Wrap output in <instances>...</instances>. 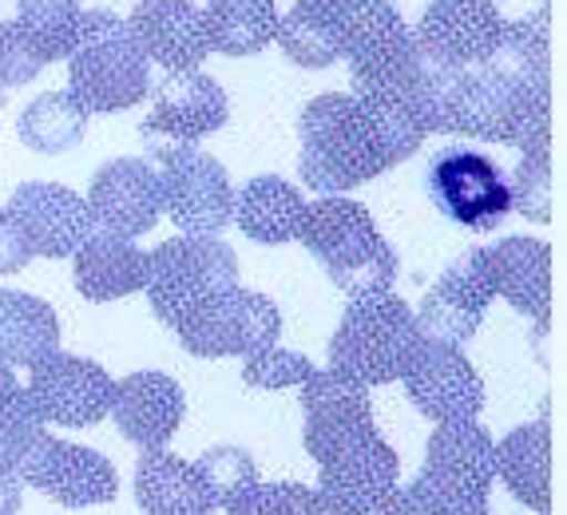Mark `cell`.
<instances>
[{"mask_svg": "<svg viewBox=\"0 0 567 515\" xmlns=\"http://www.w3.org/2000/svg\"><path fill=\"white\" fill-rule=\"evenodd\" d=\"M298 175L318 195H346L398 167L385 135L358 95L326 92L306 103L298 120Z\"/></svg>", "mask_w": 567, "mask_h": 515, "instance_id": "cell-1", "label": "cell"}, {"mask_svg": "<svg viewBox=\"0 0 567 515\" xmlns=\"http://www.w3.org/2000/svg\"><path fill=\"white\" fill-rule=\"evenodd\" d=\"M298 243L322 262L330 281L350 301L389 293L398 281V250L389 246V238L358 198L322 195L318 203H306Z\"/></svg>", "mask_w": 567, "mask_h": 515, "instance_id": "cell-2", "label": "cell"}, {"mask_svg": "<svg viewBox=\"0 0 567 515\" xmlns=\"http://www.w3.org/2000/svg\"><path fill=\"white\" fill-rule=\"evenodd\" d=\"M68 92L87 115L127 112L152 95V60L120 12H80L76 44L68 52Z\"/></svg>", "mask_w": 567, "mask_h": 515, "instance_id": "cell-3", "label": "cell"}, {"mask_svg": "<svg viewBox=\"0 0 567 515\" xmlns=\"http://www.w3.org/2000/svg\"><path fill=\"white\" fill-rule=\"evenodd\" d=\"M416 346H421V333H416L413 306L405 298L398 293L358 298L346 306L333 329L330 369L373 389V384L401 381Z\"/></svg>", "mask_w": 567, "mask_h": 515, "instance_id": "cell-4", "label": "cell"}, {"mask_svg": "<svg viewBox=\"0 0 567 515\" xmlns=\"http://www.w3.org/2000/svg\"><path fill=\"white\" fill-rule=\"evenodd\" d=\"M238 286V254L218 238L179 235L159 243L147 254V278L143 293L152 301V313L167 329L183 321L210 298Z\"/></svg>", "mask_w": 567, "mask_h": 515, "instance_id": "cell-5", "label": "cell"}, {"mask_svg": "<svg viewBox=\"0 0 567 515\" xmlns=\"http://www.w3.org/2000/svg\"><path fill=\"white\" fill-rule=\"evenodd\" d=\"M425 190L449 223L476 230V235H488V230L504 226V218L512 215L508 175L484 151H436L425 167Z\"/></svg>", "mask_w": 567, "mask_h": 515, "instance_id": "cell-6", "label": "cell"}, {"mask_svg": "<svg viewBox=\"0 0 567 515\" xmlns=\"http://www.w3.org/2000/svg\"><path fill=\"white\" fill-rule=\"evenodd\" d=\"M401 480V456L378 429L338 441L318 456V507L322 515H373Z\"/></svg>", "mask_w": 567, "mask_h": 515, "instance_id": "cell-7", "label": "cell"}, {"mask_svg": "<svg viewBox=\"0 0 567 515\" xmlns=\"http://www.w3.org/2000/svg\"><path fill=\"white\" fill-rule=\"evenodd\" d=\"M282 333V313L266 293L258 290H235L218 293L207 306H199L175 329L179 346L190 357L215 361V357H250L266 346H278Z\"/></svg>", "mask_w": 567, "mask_h": 515, "instance_id": "cell-8", "label": "cell"}, {"mask_svg": "<svg viewBox=\"0 0 567 515\" xmlns=\"http://www.w3.org/2000/svg\"><path fill=\"white\" fill-rule=\"evenodd\" d=\"M159 203L183 235L218 238L230 226V190L227 167L199 147H171L159 155Z\"/></svg>", "mask_w": 567, "mask_h": 515, "instance_id": "cell-9", "label": "cell"}, {"mask_svg": "<svg viewBox=\"0 0 567 515\" xmlns=\"http://www.w3.org/2000/svg\"><path fill=\"white\" fill-rule=\"evenodd\" d=\"M230 120V100L207 72H167L152 92V112L143 120V143L159 159L171 147H195L223 132Z\"/></svg>", "mask_w": 567, "mask_h": 515, "instance_id": "cell-10", "label": "cell"}, {"mask_svg": "<svg viewBox=\"0 0 567 515\" xmlns=\"http://www.w3.org/2000/svg\"><path fill=\"white\" fill-rule=\"evenodd\" d=\"M112 377L104 365H95L87 357L72 353H52L48 361L29 369L24 393H29L32 409L40 412L44 424H60V429H92L107 416L112 404Z\"/></svg>", "mask_w": 567, "mask_h": 515, "instance_id": "cell-11", "label": "cell"}, {"mask_svg": "<svg viewBox=\"0 0 567 515\" xmlns=\"http://www.w3.org/2000/svg\"><path fill=\"white\" fill-rule=\"evenodd\" d=\"M20 480L44 492L60 507H95L112 504L120 496V476H115V464L104 452L68 444L52 432H44L37 449L24 456Z\"/></svg>", "mask_w": 567, "mask_h": 515, "instance_id": "cell-12", "label": "cell"}, {"mask_svg": "<svg viewBox=\"0 0 567 515\" xmlns=\"http://www.w3.org/2000/svg\"><path fill=\"white\" fill-rule=\"evenodd\" d=\"M405 396L421 416L433 424L441 421H476L484 412V381L473 361L461 353V346L421 341L401 373Z\"/></svg>", "mask_w": 567, "mask_h": 515, "instance_id": "cell-13", "label": "cell"}, {"mask_svg": "<svg viewBox=\"0 0 567 515\" xmlns=\"http://www.w3.org/2000/svg\"><path fill=\"white\" fill-rule=\"evenodd\" d=\"M4 210L20 223L37 258H72L95 235L87 198L60 183H20Z\"/></svg>", "mask_w": 567, "mask_h": 515, "instance_id": "cell-14", "label": "cell"}, {"mask_svg": "<svg viewBox=\"0 0 567 515\" xmlns=\"http://www.w3.org/2000/svg\"><path fill=\"white\" fill-rule=\"evenodd\" d=\"M504 17L492 0H433L413 29L416 48L445 68H473L492 56Z\"/></svg>", "mask_w": 567, "mask_h": 515, "instance_id": "cell-15", "label": "cell"}, {"mask_svg": "<svg viewBox=\"0 0 567 515\" xmlns=\"http://www.w3.org/2000/svg\"><path fill=\"white\" fill-rule=\"evenodd\" d=\"M87 210L95 218V230L115 238H140L155 230L163 215L159 203V171L147 159H112L95 171L87 187Z\"/></svg>", "mask_w": 567, "mask_h": 515, "instance_id": "cell-16", "label": "cell"}, {"mask_svg": "<svg viewBox=\"0 0 567 515\" xmlns=\"http://www.w3.org/2000/svg\"><path fill=\"white\" fill-rule=\"evenodd\" d=\"M183 412H187V396L179 381L167 373L140 369L112 384L107 416L115 421L123 441H132L135 449H167L183 424Z\"/></svg>", "mask_w": 567, "mask_h": 515, "instance_id": "cell-17", "label": "cell"}, {"mask_svg": "<svg viewBox=\"0 0 567 515\" xmlns=\"http://www.w3.org/2000/svg\"><path fill=\"white\" fill-rule=\"evenodd\" d=\"M127 24L147 60L167 72H199L210 56L207 20L195 0H140Z\"/></svg>", "mask_w": 567, "mask_h": 515, "instance_id": "cell-18", "label": "cell"}, {"mask_svg": "<svg viewBox=\"0 0 567 515\" xmlns=\"http://www.w3.org/2000/svg\"><path fill=\"white\" fill-rule=\"evenodd\" d=\"M302 412H306V452L313 460L338 441H350L358 432L378 429L373 424V401L369 389L350 377L333 373V369H313L302 384Z\"/></svg>", "mask_w": 567, "mask_h": 515, "instance_id": "cell-19", "label": "cell"}, {"mask_svg": "<svg viewBox=\"0 0 567 515\" xmlns=\"http://www.w3.org/2000/svg\"><path fill=\"white\" fill-rule=\"evenodd\" d=\"M338 37L341 60H350V75L389 64L413 48V29L393 0H341Z\"/></svg>", "mask_w": 567, "mask_h": 515, "instance_id": "cell-20", "label": "cell"}, {"mask_svg": "<svg viewBox=\"0 0 567 515\" xmlns=\"http://www.w3.org/2000/svg\"><path fill=\"white\" fill-rule=\"evenodd\" d=\"M425 472L468 496H488L496 484V441L481 421H441L429 436Z\"/></svg>", "mask_w": 567, "mask_h": 515, "instance_id": "cell-21", "label": "cell"}, {"mask_svg": "<svg viewBox=\"0 0 567 515\" xmlns=\"http://www.w3.org/2000/svg\"><path fill=\"white\" fill-rule=\"evenodd\" d=\"M492 290L532 321H548L551 309V250L539 238H504L488 250Z\"/></svg>", "mask_w": 567, "mask_h": 515, "instance_id": "cell-22", "label": "cell"}, {"mask_svg": "<svg viewBox=\"0 0 567 515\" xmlns=\"http://www.w3.org/2000/svg\"><path fill=\"white\" fill-rule=\"evenodd\" d=\"M306 218V195L282 175H258L243 190H235L230 223L243 230L250 243L286 246L298 238Z\"/></svg>", "mask_w": 567, "mask_h": 515, "instance_id": "cell-23", "label": "cell"}, {"mask_svg": "<svg viewBox=\"0 0 567 515\" xmlns=\"http://www.w3.org/2000/svg\"><path fill=\"white\" fill-rule=\"evenodd\" d=\"M52 353H60L56 309L32 293L0 290V365L20 373Z\"/></svg>", "mask_w": 567, "mask_h": 515, "instance_id": "cell-24", "label": "cell"}, {"mask_svg": "<svg viewBox=\"0 0 567 515\" xmlns=\"http://www.w3.org/2000/svg\"><path fill=\"white\" fill-rule=\"evenodd\" d=\"M76 290L87 301H120L143 290L147 278V254L132 238H115L95 230L76 254Z\"/></svg>", "mask_w": 567, "mask_h": 515, "instance_id": "cell-25", "label": "cell"}, {"mask_svg": "<svg viewBox=\"0 0 567 515\" xmlns=\"http://www.w3.org/2000/svg\"><path fill=\"white\" fill-rule=\"evenodd\" d=\"M135 504L147 515H210L195 464L167 449H143L135 464Z\"/></svg>", "mask_w": 567, "mask_h": 515, "instance_id": "cell-26", "label": "cell"}, {"mask_svg": "<svg viewBox=\"0 0 567 515\" xmlns=\"http://www.w3.org/2000/svg\"><path fill=\"white\" fill-rule=\"evenodd\" d=\"M548 464L551 432L548 421H528L496 444V480H504L512 496L528 504L536 515H548Z\"/></svg>", "mask_w": 567, "mask_h": 515, "instance_id": "cell-27", "label": "cell"}, {"mask_svg": "<svg viewBox=\"0 0 567 515\" xmlns=\"http://www.w3.org/2000/svg\"><path fill=\"white\" fill-rule=\"evenodd\" d=\"M338 4L341 0H293V9L278 17L275 44L282 56L298 68H330L341 60V37H338Z\"/></svg>", "mask_w": 567, "mask_h": 515, "instance_id": "cell-28", "label": "cell"}, {"mask_svg": "<svg viewBox=\"0 0 567 515\" xmlns=\"http://www.w3.org/2000/svg\"><path fill=\"white\" fill-rule=\"evenodd\" d=\"M207 44L218 56H255L278 29L275 0H207Z\"/></svg>", "mask_w": 567, "mask_h": 515, "instance_id": "cell-29", "label": "cell"}, {"mask_svg": "<svg viewBox=\"0 0 567 515\" xmlns=\"http://www.w3.org/2000/svg\"><path fill=\"white\" fill-rule=\"evenodd\" d=\"M17 132L20 143L37 155H68L84 143L87 112L72 92H44L20 112Z\"/></svg>", "mask_w": 567, "mask_h": 515, "instance_id": "cell-30", "label": "cell"}, {"mask_svg": "<svg viewBox=\"0 0 567 515\" xmlns=\"http://www.w3.org/2000/svg\"><path fill=\"white\" fill-rule=\"evenodd\" d=\"M373 515H488V496H468L449 480L421 468L413 484L393 487Z\"/></svg>", "mask_w": 567, "mask_h": 515, "instance_id": "cell-31", "label": "cell"}, {"mask_svg": "<svg viewBox=\"0 0 567 515\" xmlns=\"http://www.w3.org/2000/svg\"><path fill=\"white\" fill-rule=\"evenodd\" d=\"M433 293L445 301V306L461 309L464 318L481 321L484 313H488L492 298H496V290H492V274H488V250H484V246L461 250V258L436 278Z\"/></svg>", "mask_w": 567, "mask_h": 515, "instance_id": "cell-32", "label": "cell"}, {"mask_svg": "<svg viewBox=\"0 0 567 515\" xmlns=\"http://www.w3.org/2000/svg\"><path fill=\"white\" fill-rule=\"evenodd\" d=\"M20 4V24L37 40L44 64L52 60H68L72 44H76V24H80V0H17Z\"/></svg>", "mask_w": 567, "mask_h": 515, "instance_id": "cell-33", "label": "cell"}, {"mask_svg": "<svg viewBox=\"0 0 567 515\" xmlns=\"http://www.w3.org/2000/svg\"><path fill=\"white\" fill-rule=\"evenodd\" d=\"M48 432V424L40 421V412L32 409L24 384L0 393V472L20 476V464L37 449V441Z\"/></svg>", "mask_w": 567, "mask_h": 515, "instance_id": "cell-34", "label": "cell"}, {"mask_svg": "<svg viewBox=\"0 0 567 515\" xmlns=\"http://www.w3.org/2000/svg\"><path fill=\"white\" fill-rule=\"evenodd\" d=\"M190 464H195V476H199L210 507H227L238 492H246L258 480L255 456L246 449H238V444H215V449H207L199 460H190Z\"/></svg>", "mask_w": 567, "mask_h": 515, "instance_id": "cell-35", "label": "cell"}, {"mask_svg": "<svg viewBox=\"0 0 567 515\" xmlns=\"http://www.w3.org/2000/svg\"><path fill=\"white\" fill-rule=\"evenodd\" d=\"M313 369L318 365H313L306 353H293V349H282V346H266L243 361V381H246V389H255V393H278V389L302 384Z\"/></svg>", "mask_w": 567, "mask_h": 515, "instance_id": "cell-36", "label": "cell"}, {"mask_svg": "<svg viewBox=\"0 0 567 515\" xmlns=\"http://www.w3.org/2000/svg\"><path fill=\"white\" fill-rule=\"evenodd\" d=\"M227 515H322L313 487L306 484H255L227 504Z\"/></svg>", "mask_w": 567, "mask_h": 515, "instance_id": "cell-37", "label": "cell"}, {"mask_svg": "<svg viewBox=\"0 0 567 515\" xmlns=\"http://www.w3.org/2000/svg\"><path fill=\"white\" fill-rule=\"evenodd\" d=\"M512 210L528 215L532 223H548L551 210V163L548 155H520L516 171L508 175Z\"/></svg>", "mask_w": 567, "mask_h": 515, "instance_id": "cell-38", "label": "cell"}, {"mask_svg": "<svg viewBox=\"0 0 567 515\" xmlns=\"http://www.w3.org/2000/svg\"><path fill=\"white\" fill-rule=\"evenodd\" d=\"M44 72L37 40L24 32L20 20H0V92L32 84Z\"/></svg>", "mask_w": 567, "mask_h": 515, "instance_id": "cell-39", "label": "cell"}, {"mask_svg": "<svg viewBox=\"0 0 567 515\" xmlns=\"http://www.w3.org/2000/svg\"><path fill=\"white\" fill-rule=\"evenodd\" d=\"M32 258H37V254H32V246H29V238H24V230H20V223L9 215V210H0V278L20 274Z\"/></svg>", "mask_w": 567, "mask_h": 515, "instance_id": "cell-40", "label": "cell"}, {"mask_svg": "<svg viewBox=\"0 0 567 515\" xmlns=\"http://www.w3.org/2000/svg\"><path fill=\"white\" fill-rule=\"evenodd\" d=\"M17 373H12V369H4L0 365V393H9V389H17Z\"/></svg>", "mask_w": 567, "mask_h": 515, "instance_id": "cell-41", "label": "cell"}, {"mask_svg": "<svg viewBox=\"0 0 567 515\" xmlns=\"http://www.w3.org/2000/svg\"><path fill=\"white\" fill-rule=\"evenodd\" d=\"M0 95H4V92H0Z\"/></svg>", "mask_w": 567, "mask_h": 515, "instance_id": "cell-42", "label": "cell"}]
</instances>
